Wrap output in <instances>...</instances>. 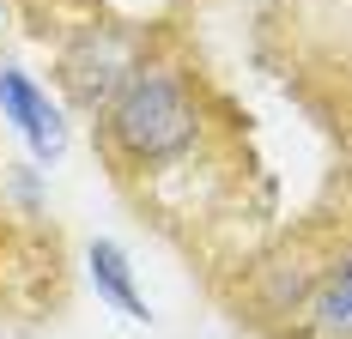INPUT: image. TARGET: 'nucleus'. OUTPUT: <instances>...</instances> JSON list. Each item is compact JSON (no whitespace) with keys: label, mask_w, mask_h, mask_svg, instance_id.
<instances>
[{"label":"nucleus","mask_w":352,"mask_h":339,"mask_svg":"<svg viewBox=\"0 0 352 339\" xmlns=\"http://www.w3.org/2000/svg\"><path fill=\"white\" fill-rule=\"evenodd\" d=\"M109 145L140 170H158V164H176L182 152H195L201 139V109L195 97L176 85L170 73H134L116 103H109Z\"/></svg>","instance_id":"f257e3e1"},{"label":"nucleus","mask_w":352,"mask_h":339,"mask_svg":"<svg viewBox=\"0 0 352 339\" xmlns=\"http://www.w3.org/2000/svg\"><path fill=\"white\" fill-rule=\"evenodd\" d=\"M61 73H67V91L85 103V109H109L116 91L134 79V49L116 31H91V36H79L67 49Z\"/></svg>","instance_id":"f03ea898"},{"label":"nucleus","mask_w":352,"mask_h":339,"mask_svg":"<svg viewBox=\"0 0 352 339\" xmlns=\"http://www.w3.org/2000/svg\"><path fill=\"white\" fill-rule=\"evenodd\" d=\"M0 115L25 134L36 164H55V158L67 152V121H61V109L49 103V91H43L25 67H0Z\"/></svg>","instance_id":"7ed1b4c3"},{"label":"nucleus","mask_w":352,"mask_h":339,"mask_svg":"<svg viewBox=\"0 0 352 339\" xmlns=\"http://www.w3.org/2000/svg\"><path fill=\"white\" fill-rule=\"evenodd\" d=\"M85 267H91V285H98V297L109 309H122V321H152V309H146L140 285H134V267H128V255H122V242L98 237L85 248Z\"/></svg>","instance_id":"20e7f679"},{"label":"nucleus","mask_w":352,"mask_h":339,"mask_svg":"<svg viewBox=\"0 0 352 339\" xmlns=\"http://www.w3.org/2000/svg\"><path fill=\"white\" fill-rule=\"evenodd\" d=\"M310 327H316V339H352V261H340V267L316 285V297H310Z\"/></svg>","instance_id":"39448f33"}]
</instances>
